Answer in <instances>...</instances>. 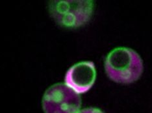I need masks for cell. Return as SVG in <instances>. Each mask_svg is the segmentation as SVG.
Segmentation results:
<instances>
[{"mask_svg":"<svg viewBox=\"0 0 152 113\" xmlns=\"http://www.w3.org/2000/svg\"><path fill=\"white\" fill-rule=\"evenodd\" d=\"M105 73L116 83L129 84L137 81L142 74V60L135 50L120 47L107 55L104 63Z\"/></svg>","mask_w":152,"mask_h":113,"instance_id":"1","label":"cell"},{"mask_svg":"<svg viewBox=\"0 0 152 113\" xmlns=\"http://www.w3.org/2000/svg\"><path fill=\"white\" fill-rule=\"evenodd\" d=\"M93 1H51L49 11L58 25L76 29L88 23L94 12Z\"/></svg>","mask_w":152,"mask_h":113,"instance_id":"2","label":"cell"},{"mask_svg":"<svg viewBox=\"0 0 152 113\" xmlns=\"http://www.w3.org/2000/svg\"><path fill=\"white\" fill-rule=\"evenodd\" d=\"M81 106L80 96L68 85L57 83L45 92L42 107L45 113H78Z\"/></svg>","mask_w":152,"mask_h":113,"instance_id":"3","label":"cell"},{"mask_svg":"<svg viewBox=\"0 0 152 113\" xmlns=\"http://www.w3.org/2000/svg\"><path fill=\"white\" fill-rule=\"evenodd\" d=\"M96 78L94 63L92 61H81L68 70L65 75V84L77 93H85L91 89Z\"/></svg>","mask_w":152,"mask_h":113,"instance_id":"4","label":"cell"},{"mask_svg":"<svg viewBox=\"0 0 152 113\" xmlns=\"http://www.w3.org/2000/svg\"><path fill=\"white\" fill-rule=\"evenodd\" d=\"M78 113H105L102 110L95 107H88L79 111Z\"/></svg>","mask_w":152,"mask_h":113,"instance_id":"5","label":"cell"}]
</instances>
